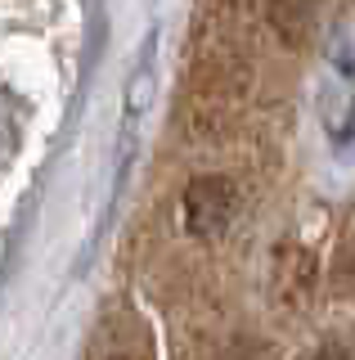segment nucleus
I'll return each instance as SVG.
<instances>
[{"mask_svg": "<svg viewBox=\"0 0 355 360\" xmlns=\"http://www.w3.org/2000/svg\"><path fill=\"white\" fill-rule=\"evenodd\" d=\"M18 140H23V108L9 90H0V167L14 162Z\"/></svg>", "mask_w": 355, "mask_h": 360, "instance_id": "2", "label": "nucleus"}, {"mask_svg": "<svg viewBox=\"0 0 355 360\" xmlns=\"http://www.w3.org/2000/svg\"><path fill=\"white\" fill-rule=\"evenodd\" d=\"M234 217V189L225 185V180L207 176V180H194L189 189H185V230L198 234V239H212L220 234Z\"/></svg>", "mask_w": 355, "mask_h": 360, "instance_id": "1", "label": "nucleus"}]
</instances>
